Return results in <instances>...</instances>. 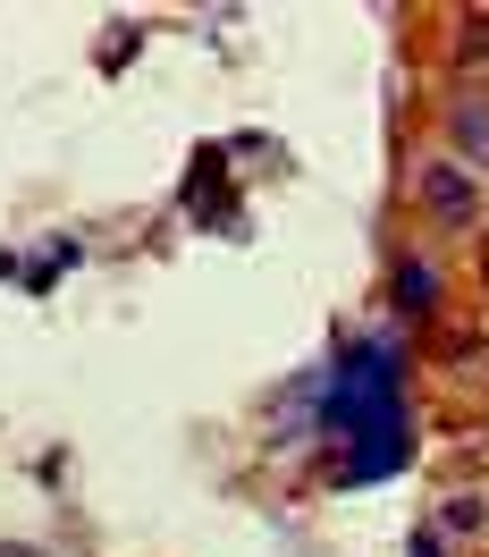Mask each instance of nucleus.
I'll return each instance as SVG.
<instances>
[{
    "mask_svg": "<svg viewBox=\"0 0 489 557\" xmlns=\"http://www.w3.org/2000/svg\"><path fill=\"white\" fill-rule=\"evenodd\" d=\"M481 287H489V237H481Z\"/></svg>",
    "mask_w": 489,
    "mask_h": 557,
    "instance_id": "7ed1b4c3",
    "label": "nucleus"
},
{
    "mask_svg": "<svg viewBox=\"0 0 489 557\" xmlns=\"http://www.w3.org/2000/svg\"><path fill=\"white\" fill-rule=\"evenodd\" d=\"M422 211H439V220H455V228H473V220H481V195H473V177L455 170V161H430V170H422Z\"/></svg>",
    "mask_w": 489,
    "mask_h": 557,
    "instance_id": "f257e3e1",
    "label": "nucleus"
},
{
    "mask_svg": "<svg viewBox=\"0 0 489 557\" xmlns=\"http://www.w3.org/2000/svg\"><path fill=\"white\" fill-rule=\"evenodd\" d=\"M455 76H464V85H489V9H464V17H455Z\"/></svg>",
    "mask_w": 489,
    "mask_h": 557,
    "instance_id": "f03ea898",
    "label": "nucleus"
}]
</instances>
